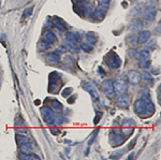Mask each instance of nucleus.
Segmentation results:
<instances>
[{
    "instance_id": "nucleus-1",
    "label": "nucleus",
    "mask_w": 161,
    "mask_h": 160,
    "mask_svg": "<svg viewBox=\"0 0 161 160\" xmlns=\"http://www.w3.org/2000/svg\"><path fill=\"white\" fill-rule=\"evenodd\" d=\"M102 89L103 91H104V94H105L110 99H114L115 96H116L114 85H113V81H112V80H106V81L103 82Z\"/></svg>"
},
{
    "instance_id": "nucleus-2",
    "label": "nucleus",
    "mask_w": 161,
    "mask_h": 160,
    "mask_svg": "<svg viewBox=\"0 0 161 160\" xmlns=\"http://www.w3.org/2000/svg\"><path fill=\"white\" fill-rule=\"evenodd\" d=\"M156 14H157L156 6L148 4L147 8L145 9V11H144V19H145L146 24H149L150 22H152L156 17Z\"/></svg>"
},
{
    "instance_id": "nucleus-3",
    "label": "nucleus",
    "mask_w": 161,
    "mask_h": 160,
    "mask_svg": "<svg viewBox=\"0 0 161 160\" xmlns=\"http://www.w3.org/2000/svg\"><path fill=\"white\" fill-rule=\"evenodd\" d=\"M134 111L137 115H144L146 113V101L145 98L137 99L134 102Z\"/></svg>"
},
{
    "instance_id": "nucleus-4",
    "label": "nucleus",
    "mask_w": 161,
    "mask_h": 160,
    "mask_svg": "<svg viewBox=\"0 0 161 160\" xmlns=\"http://www.w3.org/2000/svg\"><path fill=\"white\" fill-rule=\"evenodd\" d=\"M106 63H108V66L112 69H117L120 67V58L116 55V54H111L110 56L108 57V59H106Z\"/></svg>"
},
{
    "instance_id": "nucleus-5",
    "label": "nucleus",
    "mask_w": 161,
    "mask_h": 160,
    "mask_svg": "<svg viewBox=\"0 0 161 160\" xmlns=\"http://www.w3.org/2000/svg\"><path fill=\"white\" fill-rule=\"evenodd\" d=\"M42 114H43V119L46 124H53L55 122V116H54V112L52 109L47 107H44L42 109Z\"/></svg>"
},
{
    "instance_id": "nucleus-6",
    "label": "nucleus",
    "mask_w": 161,
    "mask_h": 160,
    "mask_svg": "<svg viewBox=\"0 0 161 160\" xmlns=\"http://www.w3.org/2000/svg\"><path fill=\"white\" fill-rule=\"evenodd\" d=\"M113 85H114L115 92H118V94L120 95L126 94V91H127V84L125 83V81L123 79H117L113 83Z\"/></svg>"
},
{
    "instance_id": "nucleus-7",
    "label": "nucleus",
    "mask_w": 161,
    "mask_h": 160,
    "mask_svg": "<svg viewBox=\"0 0 161 160\" xmlns=\"http://www.w3.org/2000/svg\"><path fill=\"white\" fill-rule=\"evenodd\" d=\"M149 52L147 50H142L140 53V65L142 68L147 69L149 67Z\"/></svg>"
},
{
    "instance_id": "nucleus-8",
    "label": "nucleus",
    "mask_w": 161,
    "mask_h": 160,
    "mask_svg": "<svg viewBox=\"0 0 161 160\" xmlns=\"http://www.w3.org/2000/svg\"><path fill=\"white\" fill-rule=\"evenodd\" d=\"M128 80H129L131 84H139L140 81H141V73L139 71H136V70H131V71L128 72Z\"/></svg>"
},
{
    "instance_id": "nucleus-9",
    "label": "nucleus",
    "mask_w": 161,
    "mask_h": 160,
    "mask_svg": "<svg viewBox=\"0 0 161 160\" xmlns=\"http://www.w3.org/2000/svg\"><path fill=\"white\" fill-rule=\"evenodd\" d=\"M84 89L89 92L90 97H91V99H93V101H97V100H98V98H99L98 91L96 90V88L93 87V86L91 84H90V83H85V84H84Z\"/></svg>"
},
{
    "instance_id": "nucleus-10",
    "label": "nucleus",
    "mask_w": 161,
    "mask_h": 160,
    "mask_svg": "<svg viewBox=\"0 0 161 160\" xmlns=\"http://www.w3.org/2000/svg\"><path fill=\"white\" fill-rule=\"evenodd\" d=\"M150 36H152V33L149 30H141L139 37H137V43L145 44L150 39Z\"/></svg>"
},
{
    "instance_id": "nucleus-11",
    "label": "nucleus",
    "mask_w": 161,
    "mask_h": 160,
    "mask_svg": "<svg viewBox=\"0 0 161 160\" xmlns=\"http://www.w3.org/2000/svg\"><path fill=\"white\" fill-rule=\"evenodd\" d=\"M129 28H130L131 31H133V32H140L143 29V23H142V21H140V19H137V18L133 19V21H132V22L130 23V25H129Z\"/></svg>"
},
{
    "instance_id": "nucleus-12",
    "label": "nucleus",
    "mask_w": 161,
    "mask_h": 160,
    "mask_svg": "<svg viewBox=\"0 0 161 160\" xmlns=\"http://www.w3.org/2000/svg\"><path fill=\"white\" fill-rule=\"evenodd\" d=\"M46 61L52 66H58L60 63V58L58 57V54L50 53L46 55Z\"/></svg>"
},
{
    "instance_id": "nucleus-13",
    "label": "nucleus",
    "mask_w": 161,
    "mask_h": 160,
    "mask_svg": "<svg viewBox=\"0 0 161 160\" xmlns=\"http://www.w3.org/2000/svg\"><path fill=\"white\" fill-rule=\"evenodd\" d=\"M93 16L95 19H98V21H101V19L104 18L105 16V9L103 6H98L93 13Z\"/></svg>"
},
{
    "instance_id": "nucleus-14",
    "label": "nucleus",
    "mask_w": 161,
    "mask_h": 160,
    "mask_svg": "<svg viewBox=\"0 0 161 160\" xmlns=\"http://www.w3.org/2000/svg\"><path fill=\"white\" fill-rule=\"evenodd\" d=\"M129 97L126 96V95H121L120 97L117 99V105L121 109H126V107H129Z\"/></svg>"
},
{
    "instance_id": "nucleus-15",
    "label": "nucleus",
    "mask_w": 161,
    "mask_h": 160,
    "mask_svg": "<svg viewBox=\"0 0 161 160\" xmlns=\"http://www.w3.org/2000/svg\"><path fill=\"white\" fill-rule=\"evenodd\" d=\"M43 38L45 42H47V43H55L56 41H57V37H56L55 35H54V32H52L51 30H47V31L44 32L43 35Z\"/></svg>"
},
{
    "instance_id": "nucleus-16",
    "label": "nucleus",
    "mask_w": 161,
    "mask_h": 160,
    "mask_svg": "<svg viewBox=\"0 0 161 160\" xmlns=\"http://www.w3.org/2000/svg\"><path fill=\"white\" fill-rule=\"evenodd\" d=\"M111 142L114 146H117V145H120L121 143L124 142V138H123L120 134H116V133L113 131L111 134Z\"/></svg>"
},
{
    "instance_id": "nucleus-17",
    "label": "nucleus",
    "mask_w": 161,
    "mask_h": 160,
    "mask_svg": "<svg viewBox=\"0 0 161 160\" xmlns=\"http://www.w3.org/2000/svg\"><path fill=\"white\" fill-rule=\"evenodd\" d=\"M66 40H67V42L69 44H71L73 46L78 45V38H76V36L73 32H67L66 33Z\"/></svg>"
},
{
    "instance_id": "nucleus-18",
    "label": "nucleus",
    "mask_w": 161,
    "mask_h": 160,
    "mask_svg": "<svg viewBox=\"0 0 161 160\" xmlns=\"http://www.w3.org/2000/svg\"><path fill=\"white\" fill-rule=\"evenodd\" d=\"M141 79L145 82L146 84H152V81H154L152 74H150L148 71H143V72L141 73Z\"/></svg>"
},
{
    "instance_id": "nucleus-19",
    "label": "nucleus",
    "mask_w": 161,
    "mask_h": 160,
    "mask_svg": "<svg viewBox=\"0 0 161 160\" xmlns=\"http://www.w3.org/2000/svg\"><path fill=\"white\" fill-rule=\"evenodd\" d=\"M53 23H54V26H55L58 30H60V31H66V26H65V23L62 22V19L56 17V18H54Z\"/></svg>"
},
{
    "instance_id": "nucleus-20",
    "label": "nucleus",
    "mask_w": 161,
    "mask_h": 160,
    "mask_svg": "<svg viewBox=\"0 0 161 160\" xmlns=\"http://www.w3.org/2000/svg\"><path fill=\"white\" fill-rule=\"evenodd\" d=\"M143 12V6L140 4V6H135L134 8H132L130 11V16L132 17H136V16H139L141 13Z\"/></svg>"
},
{
    "instance_id": "nucleus-21",
    "label": "nucleus",
    "mask_w": 161,
    "mask_h": 160,
    "mask_svg": "<svg viewBox=\"0 0 161 160\" xmlns=\"http://www.w3.org/2000/svg\"><path fill=\"white\" fill-rule=\"evenodd\" d=\"M86 39H87L88 44H90V45H95V44L97 43V40H98L97 36L95 35L93 32H88L86 35Z\"/></svg>"
},
{
    "instance_id": "nucleus-22",
    "label": "nucleus",
    "mask_w": 161,
    "mask_h": 160,
    "mask_svg": "<svg viewBox=\"0 0 161 160\" xmlns=\"http://www.w3.org/2000/svg\"><path fill=\"white\" fill-rule=\"evenodd\" d=\"M21 151H22V153H27V154L31 153V151H32V145H31L30 142H26V143L21 144Z\"/></svg>"
},
{
    "instance_id": "nucleus-23",
    "label": "nucleus",
    "mask_w": 161,
    "mask_h": 160,
    "mask_svg": "<svg viewBox=\"0 0 161 160\" xmlns=\"http://www.w3.org/2000/svg\"><path fill=\"white\" fill-rule=\"evenodd\" d=\"M52 105H53L54 110L57 111V112H60V111L63 109V107H62V104L59 102L58 100H56V99H54L53 101H52Z\"/></svg>"
},
{
    "instance_id": "nucleus-24",
    "label": "nucleus",
    "mask_w": 161,
    "mask_h": 160,
    "mask_svg": "<svg viewBox=\"0 0 161 160\" xmlns=\"http://www.w3.org/2000/svg\"><path fill=\"white\" fill-rule=\"evenodd\" d=\"M55 120H56V124H57V125H61V124L67 122V118H66L63 115H58V116H56Z\"/></svg>"
},
{
    "instance_id": "nucleus-25",
    "label": "nucleus",
    "mask_w": 161,
    "mask_h": 160,
    "mask_svg": "<svg viewBox=\"0 0 161 160\" xmlns=\"http://www.w3.org/2000/svg\"><path fill=\"white\" fill-rule=\"evenodd\" d=\"M39 48L42 50H48V48H51V44L45 42V41H41L40 43H39Z\"/></svg>"
},
{
    "instance_id": "nucleus-26",
    "label": "nucleus",
    "mask_w": 161,
    "mask_h": 160,
    "mask_svg": "<svg viewBox=\"0 0 161 160\" xmlns=\"http://www.w3.org/2000/svg\"><path fill=\"white\" fill-rule=\"evenodd\" d=\"M16 140H17L19 145L23 144V143H26V142H29V139H28L27 137H25V135H17V137H16Z\"/></svg>"
},
{
    "instance_id": "nucleus-27",
    "label": "nucleus",
    "mask_w": 161,
    "mask_h": 160,
    "mask_svg": "<svg viewBox=\"0 0 161 160\" xmlns=\"http://www.w3.org/2000/svg\"><path fill=\"white\" fill-rule=\"evenodd\" d=\"M32 12H33V6L28 8V9H26L25 11H24V15H23V17H24V18H27V17H29V16L32 14Z\"/></svg>"
},
{
    "instance_id": "nucleus-28",
    "label": "nucleus",
    "mask_w": 161,
    "mask_h": 160,
    "mask_svg": "<svg viewBox=\"0 0 161 160\" xmlns=\"http://www.w3.org/2000/svg\"><path fill=\"white\" fill-rule=\"evenodd\" d=\"M19 158H22V159H33V158H39L37 156H31V155H28L27 153H22V154L19 155Z\"/></svg>"
},
{
    "instance_id": "nucleus-29",
    "label": "nucleus",
    "mask_w": 161,
    "mask_h": 160,
    "mask_svg": "<svg viewBox=\"0 0 161 160\" xmlns=\"http://www.w3.org/2000/svg\"><path fill=\"white\" fill-rule=\"evenodd\" d=\"M82 48H83L84 52H91V50H93V47H91V45L90 44H87V43H83L82 44Z\"/></svg>"
},
{
    "instance_id": "nucleus-30",
    "label": "nucleus",
    "mask_w": 161,
    "mask_h": 160,
    "mask_svg": "<svg viewBox=\"0 0 161 160\" xmlns=\"http://www.w3.org/2000/svg\"><path fill=\"white\" fill-rule=\"evenodd\" d=\"M97 133H98V130H96V131L93 132V135L91 137V139H90L89 141H88V146H90V145L93 144V142L95 141V139H96V137H97Z\"/></svg>"
},
{
    "instance_id": "nucleus-31",
    "label": "nucleus",
    "mask_w": 161,
    "mask_h": 160,
    "mask_svg": "<svg viewBox=\"0 0 161 160\" xmlns=\"http://www.w3.org/2000/svg\"><path fill=\"white\" fill-rule=\"evenodd\" d=\"M71 91H72L71 88H66V89L63 90V92H62L61 95L63 96V97H68V95L71 94Z\"/></svg>"
},
{
    "instance_id": "nucleus-32",
    "label": "nucleus",
    "mask_w": 161,
    "mask_h": 160,
    "mask_svg": "<svg viewBox=\"0 0 161 160\" xmlns=\"http://www.w3.org/2000/svg\"><path fill=\"white\" fill-rule=\"evenodd\" d=\"M142 96L143 97H149V90L147 88H142Z\"/></svg>"
},
{
    "instance_id": "nucleus-33",
    "label": "nucleus",
    "mask_w": 161,
    "mask_h": 160,
    "mask_svg": "<svg viewBox=\"0 0 161 160\" xmlns=\"http://www.w3.org/2000/svg\"><path fill=\"white\" fill-rule=\"evenodd\" d=\"M98 2H99L100 4H102L103 6H105L110 3V0H98Z\"/></svg>"
},
{
    "instance_id": "nucleus-34",
    "label": "nucleus",
    "mask_w": 161,
    "mask_h": 160,
    "mask_svg": "<svg viewBox=\"0 0 161 160\" xmlns=\"http://www.w3.org/2000/svg\"><path fill=\"white\" fill-rule=\"evenodd\" d=\"M101 116H102V113L101 112H98V115L96 116V119H95V124H98L99 122V120H100V118H101Z\"/></svg>"
},
{
    "instance_id": "nucleus-35",
    "label": "nucleus",
    "mask_w": 161,
    "mask_h": 160,
    "mask_svg": "<svg viewBox=\"0 0 161 160\" xmlns=\"http://www.w3.org/2000/svg\"><path fill=\"white\" fill-rule=\"evenodd\" d=\"M65 47H58L57 50H56V52L55 53L56 54H61V53H65Z\"/></svg>"
},
{
    "instance_id": "nucleus-36",
    "label": "nucleus",
    "mask_w": 161,
    "mask_h": 160,
    "mask_svg": "<svg viewBox=\"0 0 161 160\" xmlns=\"http://www.w3.org/2000/svg\"><path fill=\"white\" fill-rule=\"evenodd\" d=\"M51 132H52V133H55V134H58L60 131H59L58 129H52V130H51Z\"/></svg>"
},
{
    "instance_id": "nucleus-37",
    "label": "nucleus",
    "mask_w": 161,
    "mask_h": 160,
    "mask_svg": "<svg viewBox=\"0 0 161 160\" xmlns=\"http://www.w3.org/2000/svg\"><path fill=\"white\" fill-rule=\"evenodd\" d=\"M75 1H78V2H83V1H85V0H75Z\"/></svg>"
}]
</instances>
